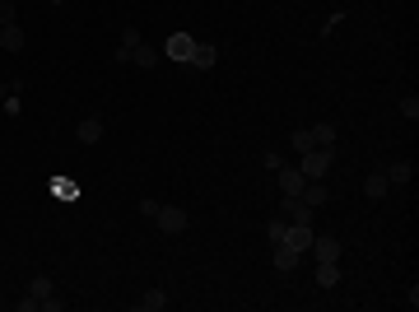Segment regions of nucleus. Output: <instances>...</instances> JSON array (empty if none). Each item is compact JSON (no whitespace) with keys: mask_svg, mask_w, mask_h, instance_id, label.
<instances>
[{"mask_svg":"<svg viewBox=\"0 0 419 312\" xmlns=\"http://www.w3.org/2000/svg\"><path fill=\"white\" fill-rule=\"evenodd\" d=\"M131 65H140V70H154V65H158V51H154V47H145V42H140V47L131 51Z\"/></svg>","mask_w":419,"mask_h":312,"instance_id":"obj_20","label":"nucleus"},{"mask_svg":"<svg viewBox=\"0 0 419 312\" xmlns=\"http://www.w3.org/2000/svg\"><path fill=\"white\" fill-rule=\"evenodd\" d=\"M28 294L38 298V303H42L47 294H56V284H51V275H33V284H28Z\"/></svg>","mask_w":419,"mask_h":312,"instance_id":"obj_21","label":"nucleus"},{"mask_svg":"<svg viewBox=\"0 0 419 312\" xmlns=\"http://www.w3.org/2000/svg\"><path fill=\"white\" fill-rule=\"evenodd\" d=\"M284 229H289V219H284V215H275L270 224H265V238H270V247H275V243H284Z\"/></svg>","mask_w":419,"mask_h":312,"instance_id":"obj_22","label":"nucleus"},{"mask_svg":"<svg viewBox=\"0 0 419 312\" xmlns=\"http://www.w3.org/2000/svg\"><path fill=\"white\" fill-rule=\"evenodd\" d=\"M0 24H15V5L10 0H0Z\"/></svg>","mask_w":419,"mask_h":312,"instance_id":"obj_29","label":"nucleus"},{"mask_svg":"<svg viewBox=\"0 0 419 312\" xmlns=\"http://www.w3.org/2000/svg\"><path fill=\"white\" fill-rule=\"evenodd\" d=\"M270 261H275V270H298L303 252H294L289 243H275V256H270Z\"/></svg>","mask_w":419,"mask_h":312,"instance_id":"obj_14","label":"nucleus"},{"mask_svg":"<svg viewBox=\"0 0 419 312\" xmlns=\"http://www.w3.org/2000/svg\"><path fill=\"white\" fill-rule=\"evenodd\" d=\"M336 280H340V261H317V284H322V289H331Z\"/></svg>","mask_w":419,"mask_h":312,"instance_id":"obj_19","label":"nucleus"},{"mask_svg":"<svg viewBox=\"0 0 419 312\" xmlns=\"http://www.w3.org/2000/svg\"><path fill=\"white\" fill-rule=\"evenodd\" d=\"M298 201L308 205V210H322V205L331 201V191H326V187H322V177H317V182H308V187L298 191Z\"/></svg>","mask_w":419,"mask_h":312,"instance_id":"obj_10","label":"nucleus"},{"mask_svg":"<svg viewBox=\"0 0 419 312\" xmlns=\"http://www.w3.org/2000/svg\"><path fill=\"white\" fill-rule=\"evenodd\" d=\"M284 243L294 252H308L312 247V224H289V229H284Z\"/></svg>","mask_w":419,"mask_h":312,"instance_id":"obj_11","label":"nucleus"},{"mask_svg":"<svg viewBox=\"0 0 419 312\" xmlns=\"http://www.w3.org/2000/svg\"><path fill=\"white\" fill-rule=\"evenodd\" d=\"M191 47H196V38H186V33H172V38H168V47H163V51H168V61H191Z\"/></svg>","mask_w":419,"mask_h":312,"instance_id":"obj_7","label":"nucleus"},{"mask_svg":"<svg viewBox=\"0 0 419 312\" xmlns=\"http://www.w3.org/2000/svg\"><path fill=\"white\" fill-rule=\"evenodd\" d=\"M140 42H145V38H140V28H135V24H126V28H122V42H117V51H112V61H117V65H131V51H135Z\"/></svg>","mask_w":419,"mask_h":312,"instance_id":"obj_3","label":"nucleus"},{"mask_svg":"<svg viewBox=\"0 0 419 312\" xmlns=\"http://www.w3.org/2000/svg\"><path fill=\"white\" fill-rule=\"evenodd\" d=\"M312 131V149H331L336 145V126L331 122H317V126H308Z\"/></svg>","mask_w":419,"mask_h":312,"instance_id":"obj_16","label":"nucleus"},{"mask_svg":"<svg viewBox=\"0 0 419 312\" xmlns=\"http://www.w3.org/2000/svg\"><path fill=\"white\" fill-rule=\"evenodd\" d=\"M168 308V294L163 289H149L145 298H135V312H163Z\"/></svg>","mask_w":419,"mask_h":312,"instance_id":"obj_17","label":"nucleus"},{"mask_svg":"<svg viewBox=\"0 0 419 312\" xmlns=\"http://www.w3.org/2000/svg\"><path fill=\"white\" fill-rule=\"evenodd\" d=\"M261 163H265L270 172H275V168H284V154H275V149H265V154H261Z\"/></svg>","mask_w":419,"mask_h":312,"instance_id":"obj_25","label":"nucleus"},{"mask_svg":"<svg viewBox=\"0 0 419 312\" xmlns=\"http://www.w3.org/2000/svg\"><path fill=\"white\" fill-rule=\"evenodd\" d=\"M401 117L419 122V98H415V94H405V98H401Z\"/></svg>","mask_w":419,"mask_h":312,"instance_id":"obj_23","label":"nucleus"},{"mask_svg":"<svg viewBox=\"0 0 419 312\" xmlns=\"http://www.w3.org/2000/svg\"><path fill=\"white\" fill-rule=\"evenodd\" d=\"M51 196H56V201H79V187L70 177H51Z\"/></svg>","mask_w":419,"mask_h":312,"instance_id":"obj_18","label":"nucleus"},{"mask_svg":"<svg viewBox=\"0 0 419 312\" xmlns=\"http://www.w3.org/2000/svg\"><path fill=\"white\" fill-rule=\"evenodd\" d=\"M0 47L5 51H24V28H19V24H0Z\"/></svg>","mask_w":419,"mask_h":312,"instance_id":"obj_15","label":"nucleus"},{"mask_svg":"<svg viewBox=\"0 0 419 312\" xmlns=\"http://www.w3.org/2000/svg\"><path fill=\"white\" fill-rule=\"evenodd\" d=\"M275 177H279V191H284V196H298V191L308 187V177H303L298 168H289V163H284V168H275Z\"/></svg>","mask_w":419,"mask_h":312,"instance_id":"obj_6","label":"nucleus"},{"mask_svg":"<svg viewBox=\"0 0 419 312\" xmlns=\"http://www.w3.org/2000/svg\"><path fill=\"white\" fill-rule=\"evenodd\" d=\"M38 308H42V303H38L33 294H24V298H19V312H38Z\"/></svg>","mask_w":419,"mask_h":312,"instance_id":"obj_28","label":"nucleus"},{"mask_svg":"<svg viewBox=\"0 0 419 312\" xmlns=\"http://www.w3.org/2000/svg\"><path fill=\"white\" fill-rule=\"evenodd\" d=\"M312 256H317V261H340V243H336V238H326V233H312Z\"/></svg>","mask_w":419,"mask_h":312,"instance_id":"obj_5","label":"nucleus"},{"mask_svg":"<svg viewBox=\"0 0 419 312\" xmlns=\"http://www.w3.org/2000/svg\"><path fill=\"white\" fill-rule=\"evenodd\" d=\"M387 182L391 187H405V182H410V177H415V163H410V158H396V163H387Z\"/></svg>","mask_w":419,"mask_h":312,"instance_id":"obj_13","label":"nucleus"},{"mask_svg":"<svg viewBox=\"0 0 419 312\" xmlns=\"http://www.w3.org/2000/svg\"><path fill=\"white\" fill-rule=\"evenodd\" d=\"M215 61H219V51L210 47V42H196V47H191V70H215Z\"/></svg>","mask_w":419,"mask_h":312,"instance_id":"obj_9","label":"nucleus"},{"mask_svg":"<svg viewBox=\"0 0 419 312\" xmlns=\"http://www.w3.org/2000/svg\"><path fill=\"white\" fill-rule=\"evenodd\" d=\"M294 149H298V154H308V149H312V131H308V126L294 131Z\"/></svg>","mask_w":419,"mask_h":312,"instance_id":"obj_24","label":"nucleus"},{"mask_svg":"<svg viewBox=\"0 0 419 312\" xmlns=\"http://www.w3.org/2000/svg\"><path fill=\"white\" fill-rule=\"evenodd\" d=\"M326 168H331V149H308V154H298V172H303L308 182L326 177Z\"/></svg>","mask_w":419,"mask_h":312,"instance_id":"obj_1","label":"nucleus"},{"mask_svg":"<svg viewBox=\"0 0 419 312\" xmlns=\"http://www.w3.org/2000/svg\"><path fill=\"white\" fill-rule=\"evenodd\" d=\"M42 308H47V312H61V308H65V298H61V294H47V298H42Z\"/></svg>","mask_w":419,"mask_h":312,"instance_id":"obj_26","label":"nucleus"},{"mask_svg":"<svg viewBox=\"0 0 419 312\" xmlns=\"http://www.w3.org/2000/svg\"><path fill=\"white\" fill-rule=\"evenodd\" d=\"M387 191H391V182H387V172H382V168L363 177V196H368V201H382Z\"/></svg>","mask_w":419,"mask_h":312,"instance_id":"obj_12","label":"nucleus"},{"mask_svg":"<svg viewBox=\"0 0 419 312\" xmlns=\"http://www.w3.org/2000/svg\"><path fill=\"white\" fill-rule=\"evenodd\" d=\"M279 215L289 219V224H312V210L303 201H298V196H284V205H279Z\"/></svg>","mask_w":419,"mask_h":312,"instance_id":"obj_8","label":"nucleus"},{"mask_svg":"<svg viewBox=\"0 0 419 312\" xmlns=\"http://www.w3.org/2000/svg\"><path fill=\"white\" fill-rule=\"evenodd\" d=\"M140 215H145V219H154V215H158V201H149V196H145V201H140Z\"/></svg>","mask_w":419,"mask_h":312,"instance_id":"obj_27","label":"nucleus"},{"mask_svg":"<svg viewBox=\"0 0 419 312\" xmlns=\"http://www.w3.org/2000/svg\"><path fill=\"white\" fill-rule=\"evenodd\" d=\"M75 140H79V145H98V140H103V117H98V112L79 117V126H75Z\"/></svg>","mask_w":419,"mask_h":312,"instance_id":"obj_4","label":"nucleus"},{"mask_svg":"<svg viewBox=\"0 0 419 312\" xmlns=\"http://www.w3.org/2000/svg\"><path fill=\"white\" fill-rule=\"evenodd\" d=\"M154 224L163 229V233H186V210L182 205H158Z\"/></svg>","mask_w":419,"mask_h":312,"instance_id":"obj_2","label":"nucleus"}]
</instances>
